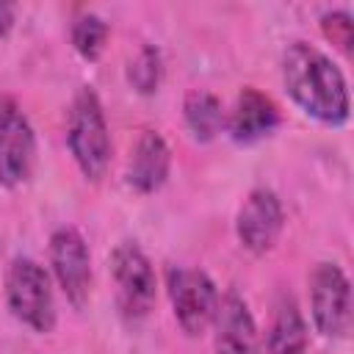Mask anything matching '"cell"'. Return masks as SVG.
I'll use <instances>...</instances> for the list:
<instances>
[{"label": "cell", "instance_id": "obj_13", "mask_svg": "<svg viewBox=\"0 0 354 354\" xmlns=\"http://www.w3.org/2000/svg\"><path fill=\"white\" fill-rule=\"evenodd\" d=\"M304 348H307V324L301 318V310L290 296H282L271 318L266 354H304Z\"/></svg>", "mask_w": 354, "mask_h": 354}, {"label": "cell", "instance_id": "obj_6", "mask_svg": "<svg viewBox=\"0 0 354 354\" xmlns=\"http://www.w3.org/2000/svg\"><path fill=\"white\" fill-rule=\"evenodd\" d=\"M310 313L324 337H348L351 332V285L340 266L318 263L310 277Z\"/></svg>", "mask_w": 354, "mask_h": 354}, {"label": "cell", "instance_id": "obj_12", "mask_svg": "<svg viewBox=\"0 0 354 354\" xmlns=\"http://www.w3.org/2000/svg\"><path fill=\"white\" fill-rule=\"evenodd\" d=\"M169 166H171V152L163 136L155 130H144L127 163V183L138 194H155L166 183Z\"/></svg>", "mask_w": 354, "mask_h": 354}, {"label": "cell", "instance_id": "obj_18", "mask_svg": "<svg viewBox=\"0 0 354 354\" xmlns=\"http://www.w3.org/2000/svg\"><path fill=\"white\" fill-rule=\"evenodd\" d=\"M14 25V6L11 3H0V36H6Z\"/></svg>", "mask_w": 354, "mask_h": 354}, {"label": "cell", "instance_id": "obj_17", "mask_svg": "<svg viewBox=\"0 0 354 354\" xmlns=\"http://www.w3.org/2000/svg\"><path fill=\"white\" fill-rule=\"evenodd\" d=\"M321 30L324 36L343 53L351 50V41H354V22H351V14L348 11H326L321 17Z\"/></svg>", "mask_w": 354, "mask_h": 354}, {"label": "cell", "instance_id": "obj_15", "mask_svg": "<svg viewBox=\"0 0 354 354\" xmlns=\"http://www.w3.org/2000/svg\"><path fill=\"white\" fill-rule=\"evenodd\" d=\"M108 22L97 14H80L75 22H72V30H69V39H72V47L80 58L86 61H97L105 50V41H108Z\"/></svg>", "mask_w": 354, "mask_h": 354}, {"label": "cell", "instance_id": "obj_3", "mask_svg": "<svg viewBox=\"0 0 354 354\" xmlns=\"http://www.w3.org/2000/svg\"><path fill=\"white\" fill-rule=\"evenodd\" d=\"M6 301L11 315L33 332H53L55 326V296L50 274L30 257H17L6 274Z\"/></svg>", "mask_w": 354, "mask_h": 354}, {"label": "cell", "instance_id": "obj_4", "mask_svg": "<svg viewBox=\"0 0 354 354\" xmlns=\"http://www.w3.org/2000/svg\"><path fill=\"white\" fill-rule=\"evenodd\" d=\"M166 290L174 318L185 335L196 337L213 324L218 307V290L202 268L171 266L166 271Z\"/></svg>", "mask_w": 354, "mask_h": 354}, {"label": "cell", "instance_id": "obj_5", "mask_svg": "<svg viewBox=\"0 0 354 354\" xmlns=\"http://www.w3.org/2000/svg\"><path fill=\"white\" fill-rule=\"evenodd\" d=\"M111 274L116 282V299H119L124 318H130V321L147 318L155 304L158 279H155V268H152L149 257L141 252V246L133 241H122L111 252Z\"/></svg>", "mask_w": 354, "mask_h": 354}, {"label": "cell", "instance_id": "obj_8", "mask_svg": "<svg viewBox=\"0 0 354 354\" xmlns=\"http://www.w3.org/2000/svg\"><path fill=\"white\" fill-rule=\"evenodd\" d=\"M50 266L66 301L75 310H83L91 296V257L75 227H58L50 235Z\"/></svg>", "mask_w": 354, "mask_h": 354}, {"label": "cell", "instance_id": "obj_10", "mask_svg": "<svg viewBox=\"0 0 354 354\" xmlns=\"http://www.w3.org/2000/svg\"><path fill=\"white\" fill-rule=\"evenodd\" d=\"M213 326H216V354H260L257 324L249 313V304L235 290L218 299Z\"/></svg>", "mask_w": 354, "mask_h": 354}, {"label": "cell", "instance_id": "obj_9", "mask_svg": "<svg viewBox=\"0 0 354 354\" xmlns=\"http://www.w3.org/2000/svg\"><path fill=\"white\" fill-rule=\"evenodd\" d=\"M282 227H285V213L279 196L271 188L249 191V196L243 199L235 216V232L243 249H249L252 254H266L279 241Z\"/></svg>", "mask_w": 354, "mask_h": 354}, {"label": "cell", "instance_id": "obj_11", "mask_svg": "<svg viewBox=\"0 0 354 354\" xmlns=\"http://www.w3.org/2000/svg\"><path fill=\"white\" fill-rule=\"evenodd\" d=\"M224 127L232 136V141L252 144L257 138L271 136L279 127V108L268 94L249 86L235 97L232 111L224 116Z\"/></svg>", "mask_w": 354, "mask_h": 354}, {"label": "cell", "instance_id": "obj_14", "mask_svg": "<svg viewBox=\"0 0 354 354\" xmlns=\"http://www.w3.org/2000/svg\"><path fill=\"white\" fill-rule=\"evenodd\" d=\"M183 116H185V127L191 130V136L196 141H213L224 127L221 100L216 94L205 91V88H196V91L185 94Z\"/></svg>", "mask_w": 354, "mask_h": 354}, {"label": "cell", "instance_id": "obj_1", "mask_svg": "<svg viewBox=\"0 0 354 354\" xmlns=\"http://www.w3.org/2000/svg\"><path fill=\"white\" fill-rule=\"evenodd\" d=\"M282 83L290 100L321 124L340 127L348 122L351 100L340 66L307 41H293L282 53Z\"/></svg>", "mask_w": 354, "mask_h": 354}, {"label": "cell", "instance_id": "obj_2", "mask_svg": "<svg viewBox=\"0 0 354 354\" xmlns=\"http://www.w3.org/2000/svg\"><path fill=\"white\" fill-rule=\"evenodd\" d=\"M66 144L86 180L97 183L105 177L111 160V136L102 102L88 86H83L72 100L66 119Z\"/></svg>", "mask_w": 354, "mask_h": 354}, {"label": "cell", "instance_id": "obj_16", "mask_svg": "<svg viewBox=\"0 0 354 354\" xmlns=\"http://www.w3.org/2000/svg\"><path fill=\"white\" fill-rule=\"evenodd\" d=\"M163 77V58L152 44H144L127 64V80L138 94H155Z\"/></svg>", "mask_w": 354, "mask_h": 354}, {"label": "cell", "instance_id": "obj_7", "mask_svg": "<svg viewBox=\"0 0 354 354\" xmlns=\"http://www.w3.org/2000/svg\"><path fill=\"white\" fill-rule=\"evenodd\" d=\"M36 163V136L11 97H0V185L25 183Z\"/></svg>", "mask_w": 354, "mask_h": 354}]
</instances>
